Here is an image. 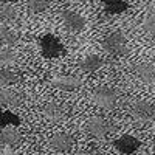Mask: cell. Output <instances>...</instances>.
Instances as JSON below:
<instances>
[{"mask_svg": "<svg viewBox=\"0 0 155 155\" xmlns=\"http://www.w3.org/2000/svg\"><path fill=\"white\" fill-rule=\"evenodd\" d=\"M102 50H104L107 54H112V56H124V54H127L126 36L120 31L110 33L104 41H102Z\"/></svg>", "mask_w": 155, "mask_h": 155, "instance_id": "1", "label": "cell"}, {"mask_svg": "<svg viewBox=\"0 0 155 155\" xmlns=\"http://www.w3.org/2000/svg\"><path fill=\"white\" fill-rule=\"evenodd\" d=\"M92 101L101 109L110 110L116 106L118 101V93L110 87H98L92 92Z\"/></svg>", "mask_w": 155, "mask_h": 155, "instance_id": "2", "label": "cell"}, {"mask_svg": "<svg viewBox=\"0 0 155 155\" xmlns=\"http://www.w3.org/2000/svg\"><path fill=\"white\" fill-rule=\"evenodd\" d=\"M41 50L42 54L48 59H54V58H61L62 54H65V48L61 44V41L53 36V34H47L41 39Z\"/></svg>", "mask_w": 155, "mask_h": 155, "instance_id": "3", "label": "cell"}, {"mask_svg": "<svg viewBox=\"0 0 155 155\" xmlns=\"http://www.w3.org/2000/svg\"><path fill=\"white\" fill-rule=\"evenodd\" d=\"M130 113L134 116V120H137L140 123H150L155 120V106L149 101L140 99L132 104Z\"/></svg>", "mask_w": 155, "mask_h": 155, "instance_id": "4", "label": "cell"}, {"mask_svg": "<svg viewBox=\"0 0 155 155\" xmlns=\"http://www.w3.org/2000/svg\"><path fill=\"white\" fill-rule=\"evenodd\" d=\"M113 130H115V127L112 126V123L107 121L106 118H102V116H93L87 123V132L95 138H104Z\"/></svg>", "mask_w": 155, "mask_h": 155, "instance_id": "5", "label": "cell"}, {"mask_svg": "<svg viewBox=\"0 0 155 155\" xmlns=\"http://www.w3.org/2000/svg\"><path fill=\"white\" fill-rule=\"evenodd\" d=\"M61 17H62V23L64 27L67 28V31L70 33H79L84 30L85 27V19L78 14L74 11H70V9H64L61 12Z\"/></svg>", "mask_w": 155, "mask_h": 155, "instance_id": "6", "label": "cell"}, {"mask_svg": "<svg viewBox=\"0 0 155 155\" xmlns=\"http://www.w3.org/2000/svg\"><path fill=\"white\" fill-rule=\"evenodd\" d=\"M113 146H115V149L118 152H121L124 155H130V153H134V152H137L140 149L141 141L138 138L132 137V135H123V137L116 138L113 141Z\"/></svg>", "mask_w": 155, "mask_h": 155, "instance_id": "7", "label": "cell"}, {"mask_svg": "<svg viewBox=\"0 0 155 155\" xmlns=\"http://www.w3.org/2000/svg\"><path fill=\"white\" fill-rule=\"evenodd\" d=\"M50 146L58 152H68L74 146V138L70 134L59 132L50 138Z\"/></svg>", "mask_w": 155, "mask_h": 155, "instance_id": "8", "label": "cell"}, {"mask_svg": "<svg viewBox=\"0 0 155 155\" xmlns=\"http://www.w3.org/2000/svg\"><path fill=\"white\" fill-rule=\"evenodd\" d=\"M51 84H53V87L64 90V92H71V90H76L78 87H81L82 81L78 76H56L51 79Z\"/></svg>", "mask_w": 155, "mask_h": 155, "instance_id": "9", "label": "cell"}, {"mask_svg": "<svg viewBox=\"0 0 155 155\" xmlns=\"http://www.w3.org/2000/svg\"><path fill=\"white\" fill-rule=\"evenodd\" d=\"M135 73L143 82L153 84L155 82V64L152 62H141L135 67Z\"/></svg>", "mask_w": 155, "mask_h": 155, "instance_id": "10", "label": "cell"}, {"mask_svg": "<svg viewBox=\"0 0 155 155\" xmlns=\"http://www.w3.org/2000/svg\"><path fill=\"white\" fill-rule=\"evenodd\" d=\"M44 115L48 121H53V123H59L64 120L65 116V112H64V107L59 104V102H48L44 107Z\"/></svg>", "mask_w": 155, "mask_h": 155, "instance_id": "11", "label": "cell"}, {"mask_svg": "<svg viewBox=\"0 0 155 155\" xmlns=\"http://www.w3.org/2000/svg\"><path fill=\"white\" fill-rule=\"evenodd\" d=\"M102 65H104V61H102L99 56L96 54H90L87 58H84L81 62H79V68L85 73H93L96 70H99Z\"/></svg>", "mask_w": 155, "mask_h": 155, "instance_id": "12", "label": "cell"}, {"mask_svg": "<svg viewBox=\"0 0 155 155\" xmlns=\"http://www.w3.org/2000/svg\"><path fill=\"white\" fill-rule=\"evenodd\" d=\"M102 6H104L106 14H112V16L121 14L129 8L126 0H102Z\"/></svg>", "mask_w": 155, "mask_h": 155, "instance_id": "13", "label": "cell"}, {"mask_svg": "<svg viewBox=\"0 0 155 155\" xmlns=\"http://www.w3.org/2000/svg\"><path fill=\"white\" fill-rule=\"evenodd\" d=\"M0 140L2 143L6 146H17L22 143V135L20 132H17L16 129H11V127H5L2 134H0Z\"/></svg>", "mask_w": 155, "mask_h": 155, "instance_id": "14", "label": "cell"}, {"mask_svg": "<svg viewBox=\"0 0 155 155\" xmlns=\"http://www.w3.org/2000/svg\"><path fill=\"white\" fill-rule=\"evenodd\" d=\"M2 104L5 107H19L22 104V96L12 90H2Z\"/></svg>", "mask_w": 155, "mask_h": 155, "instance_id": "15", "label": "cell"}, {"mask_svg": "<svg viewBox=\"0 0 155 155\" xmlns=\"http://www.w3.org/2000/svg\"><path fill=\"white\" fill-rule=\"evenodd\" d=\"M0 81H2V85H11L20 81V74L11 68L2 67V71H0Z\"/></svg>", "mask_w": 155, "mask_h": 155, "instance_id": "16", "label": "cell"}, {"mask_svg": "<svg viewBox=\"0 0 155 155\" xmlns=\"http://www.w3.org/2000/svg\"><path fill=\"white\" fill-rule=\"evenodd\" d=\"M27 6L31 14H41L48 9V0H28Z\"/></svg>", "mask_w": 155, "mask_h": 155, "instance_id": "17", "label": "cell"}, {"mask_svg": "<svg viewBox=\"0 0 155 155\" xmlns=\"http://www.w3.org/2000/svg\"><path fill=\"white\" fill-rule=\"evenodd\" d=\"M20 118H19V115H16V113H12V112H9V110H5L3 112V115H2V127L5 129V127H17V126H20Z\"/></svg>", "mask_w": 155, "mask_h": 155, "instance_id": "18", "label": "cell"}, {"mask_svg": "<svg viewBox=\"0 0 155 155\" xmlns=\"http://www.w3.org/2000/svg\"><path fill=\"white\" fill-rule=\"evenodd\" d=\"M0 39H2V42L5 45H12V44H16V41H17V34L11 28L2 25V30H0Z\"/></svg>", "mask_w": 155, "mask_h": 155, "instance_id": "19", "label": "cell"}, {"mask_svg": "<svg viewBox=\"0 0 155 155\" xmlns=\"http://www.w3.org/2000/svg\"><path fill=\"white\" fill-rule=\"evenodd\" d=\"M0 16H2V20H14L17 17V11L12 5H2Z\"/></svg>", "mask_w": 155, "mask_h": 155, "instance_id": "20", "label": "cell"}, {"mask_svg": "<svg viewBox=\"0 0 155 155\" xmlns=\"http://www.w3.org/2000/svg\"><path fill=\"white\" fill-rule=\"evenodd\" d=\"M16 61V53L9 48H3L2 53H0V62L2 65H11L12 62Z\"/></svg>", "mask_w": 155, "mask_h": 155, "instance_id": "21", "label": "cell"}, {"mask_svg": "<svg viewBox=\"0 0 155 155\" xmlns=\"http://www.w3.org/2000/svg\"><path fill=\"white\" fill-rule=\"evenodd\" d=\"M143 28H144V31H146L147 34L155 36V12H153V14H149V16L144 19Z\"/></svg>", "mask_w": 155, "mask_h": 155, "instance_id": "22", "label": "cell"}, {"mask_svg": "<svg viewBox=\"0 0 155 155\" xmlns=\"http://www.w3.org/2000/svg\"><path fill=\"white\" fill-rule=\"evenodd\" d=\"M71 155H96V153H93V152H84V150H81V152H74V153H71Z\"/></svg>", "mask_w": 155, "mask_h": 155, "instance_id": "23", "label": "cell"}, {"mask_svg": "<svg viewBox=\"0 0 155 155\" xmlns=\"http://www.w3.org/2000/svg\"><path fill=\"white\" fill-rule=\"evenodd\" d=\"M14 2H17V0H2L3 5H9V3H14Z\"/></svg>", "mask_w": 155, "mask_h": 155, "instance_id": "24", "label": "cell"}]
</instances>
